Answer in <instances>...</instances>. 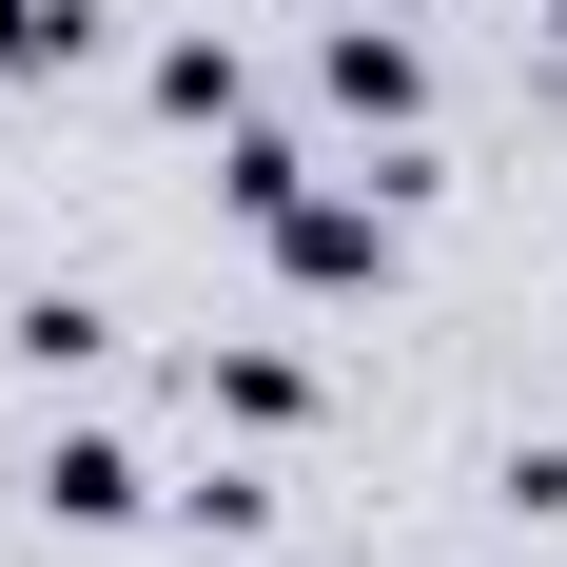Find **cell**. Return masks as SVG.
<instances>
[{
  "label": "cell",
  "instance_id": "2",
  "mask_svg": "<svg viewBox=\"0 0 567 567\" xmlns=\"http://www.w3.org/2000/svg\"><path fill=\"white\" fill-rule=\"evenodd\" d=\"M333 99H352V117H411V40H372V20H352V40H333Z\"/></svg>",
  "mask_w": 567,
  "mask_h": 567
},
{
  "label": "cell",
  "instance_id": "1",
  "mask_svg": "<svg viewBox=\"0 0 567 567\" xmlns=\"http://www.w3.org/2000/svg\"><path fill=\"white\" fill-rule=\"evenodd\" d=\"M40 509H79V528H117V509H137V470H117L99 431H59V451H40Z\"/></svg>",
  "mask_w": 567,
  "mask_h": 567
}]
</instances>
